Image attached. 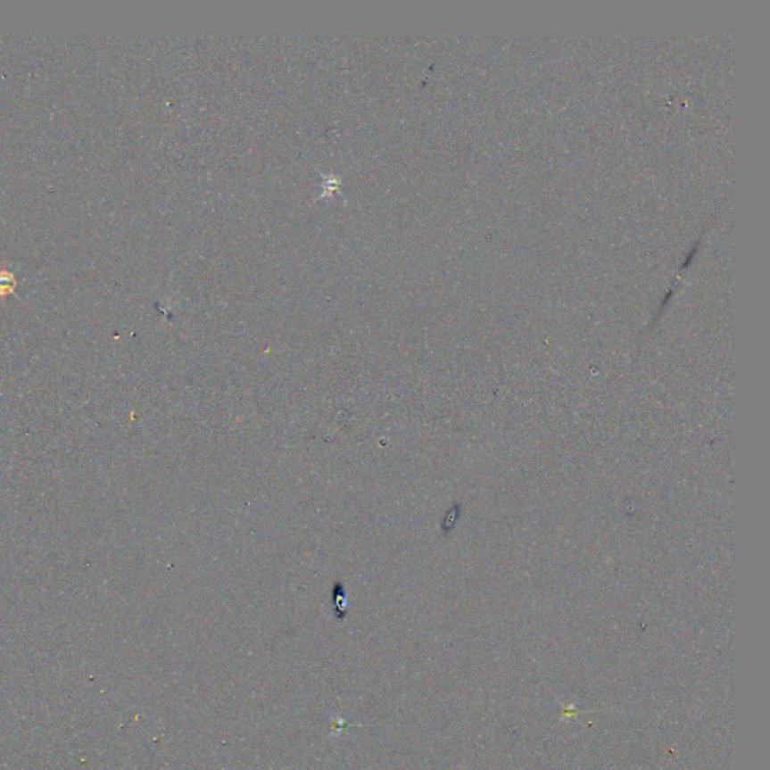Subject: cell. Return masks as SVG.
Listing matches in <instances>:
<instances>
[{
  "instance_id": "cell-1",
  "label": "cell",
  "mask_w": 770,
  "mask_h": 770,
  "mask_svg": "<svg viewBox=\"0 0 770 770\" xmlns=\"http://www.w3.org/2000/svg\"><path fill=\"white\" fill-rule=\"evenodd\" d=\"M15 286H17V278L14 273L10 269H0V298L15 295Z\"/></svg>"
}]
</instances>
